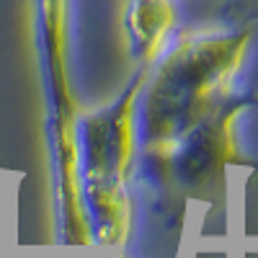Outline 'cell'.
I'll list each match as a JSON object with an SVG mask.
<instances>
[{"instance_id":"1","label":"cell","mask_w":258,"mask_h":258,"mask_svg":"<svg viewBox=\"0 0 258 258\" xmlns=\"http://www.w3.org/2000/svg\"><path fill=\"white\" fill-rule=\"evenodd\" d=\"M245 47V34L191 39L163 68L147 106V140L163 142L194 126L204 114V98L230 78Z\"/></svg>"},{"instance_id":"2","label":"cell","mask_w":258,"mask_h":258,"mask_svg":"<svg viewBox=\"0 0 258 258\" xmlns=\"http://www.w3.org/2000/svg\"><path fill=\"white\" fill-rule=\"evenodd\" d=\"M135 88L111 111H103L85 124V188H88V202L93 212H98L96 230L101 232V240H116V232L121 230V176L126 170L129 150H132L129 147V135H132L129 116H132Z\"/></svg>"},{"instance_id":"3","label":"cell","mask_w":258,"mask_h":258,"mask_svg":"<svg viewBox=\"0 0 258 258\" xmlns=\"http://www.w3.org/2000/svg\"><path fill=\"white\" fill-rule=\"evenodd\" d=\"M173 0H126V31L135 54L150 59L158 54L173 26Z\"/></svg>"}]
</instances>
